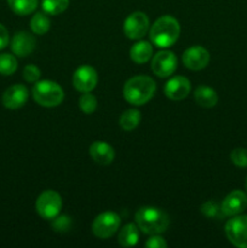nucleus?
Returning <instances> with one entry per match:
<instances>
[{
    "instance_id": "nucleus-1",
    "label": "nucleus",
    "mask_w": 247,
    "mask_h": 248,
    "mask_svg": "<svg viewBox=\"0 0 247 248\" xmlns=\"http://www.w3.org/2000/svg\"><path fill=\"white\" fill-rule=\"evenodd\" d=\"M181 26L174 17L166 15L155 21L149 31L150 40L160 48H167L173 45L179 38Z\"/></svg>"
},
{
    "instance_id": "nucleus-2",
    "label": "nucleus",
    "mask_w": 247,
    "mask_h": 248,
    "mask_svg": "<svg viewBox=\"0 0 247 248\" xmlns=\"http://www.w3.org/2000/svg\"><path fill=\"white\" fill-rule=\"evenodd\" d=\"M156 84L154 80L145 75H137L131 78L124 86V97L133 106H143L154 96Z\"/></svg>"
},
{
    "instance_id": "nucleus-3",
    "label": "nucleus",
    "mask_w": 247,
    "mask_h": 248,
    "mask_svg": "<svg viewBox=\"0 0 247 248\" xmlns=\"http://www.w3.org/2000/svg\"><path fill=\"white\" fill-rule=\"evenodd\" d=\"M136 224L144 234L157 235L166 232L170 218L165 211L156 207H142L136 212Z\"/></svg>"
},
{
    "instance_id": "nucleus-4",
    "label": "nucleus",
    "mask_w": 247,
    "mask_h": 248,
    "mask_svg": "<svg viewBox=\"0 0 247 248\" xmlns=\"http://www.w3.org/2000/svg\"><path fill=\"white\" fill-rule=\"evenodd\" d=\"M33 98L40 106L51 108V107L60 106L64 98V92L62 87L51 80L36 81L33 87Z\"/></svg>"
},
{
    "instance_id": "nucleus-5",
    "label": "nucleus",
    "mask_w": 247,
    "mask_h": 248,
    "mask_svg": "<svg viewBox=\"0 0 247 248\" xmlns=\"http://www.w3.org/2000/svg\"><path fill=\"white\" fill-rule=\"evenodd\" d=\"M36 212L44 219H55L62 210V199L53 190H46L39 195L35 202Z\"/></svg>"
},
{
    "instance_id": "nucleus-6",
    "label": "nucleus",
    "mask_w": 247,
    "mask_h": 248,
    "mask_svg": "<svg viewBox=\"0 0 247 248\" xmlns=\"http://www.w3.org/2000/svg\"><path fill=\"white\" fill-rule=\"evenodd\" d=\"M225 235L235 247L247 248V216L237 215L228 220Z\"/></svg>"
},
{
    "instance_id": "nucleus-7",
    "label": "nucleus",
    "mask_w": 247,
    "mask_h": 248,
    "mask_svg": "<svg viewBox=\"0 0 247 248\" xmlns=\"http://www.w3.org/2000/svg\"><path fill=\"white\" fill-rule=\"evenodd\" d=\"M121 219L115 212H103L92 223V232L98 239H109L120 228Z\"/></svg>"
},
{
    "instance_id": "nucleus-8",
    "label": "nucleus",
    "mask_w": 247,
    "mask_h": 248,
    "mask_svg": "<svg viewBox=\"0 0 247 248\" xmlns=\"http://www.w3.org/2000/svg\"><path fill=\"white\" fill-rule=\"evenodd\" d=\"M149 28V18L144 12L136 11L128 15L124 23L125 35L131 40H139L147 34Z\"/></svg>"
},
{
    "instance_id": "nucleus-9",
    "label": "nucleus",
    "mask_w": 247,
    "mask_h": 248,
    "mask_svg": "<svg viewBox=\"0 0 247 248\" xmlns=\"http://www.w3.org/2000/svg\"><path fill=\"white\" fill-rule=\"evenodd\" d=\"M176 55L171 51H160L153 57L152 70L159 78H167L174 73L177 69Z\"/></svg>"
},
{
    "instance_id": "nucleus-10",
    "label": "nucleus",
    "mask_w": 247,
    "mask_h": 248,
    "mask_svg": "<svg viewBox=\"0 0 247 248\" xmlns=\"http://www.w3.org/2000/svg\"><path fill=\"white\" fill-rule=\"evenodd\" d=\"M183 64L190 70H201L210 62V52L202 46H191L183 53Z\"/></svg>"
},
{
    "instance_id": "nucleus-11",
    "label": "nucleus",
    "mask_w": 247,
    "mask_h": 248,
    "mask_svg": "<svg viewBox=\"0 0 247 248\" xmlns=\"http://www.w3.org/2000/svg\"><path fill=\"white\" fill-rule=\"evenodd\" d=\"M97 72L90 65H81L73 75V85L80 92H91L97 85Z\"/></svg>"
},
{
    "instance_id": "nucleus-12",
    "label": "nucleus",
    "mask_w": 247,
    "mask_h": 248,
    "mask_svg": "<svg viewBox=\"0 0 247 248\" xmlns=\"http://www.w3.org/2000/svg\"><path fill=\"white\" fill-rule=\"evenodd\" d=\"M220 206L225 217L241 215L247 208V195L241 190H234L225 196Z\"/></svg>"
},
{
    "instance_id": "nucleus-13",
    "label": "nucleus",
    "mask_w": 247,
    "mask_h": 248,
    "mask_svg": "<svg viewBox=\"0 0 247 248\" xmlns=\"http://www.w3.org/2000/svg\"><path fill=\"white\" fill-rule=\"evenodd\" d=\"M190 81L185 77L177 75L166 82L164 92L167 98L172 99V101H182L190 93Z\"/></svg>"
},
{
    "instance_id": "nucleus-14",
    "label": "nucleus",
    "mask_w": 247,
    "mask_h": 248,
    "mask_svg": "<svg viewBox=\"0 0 247 248\" xmlns=\"http://www.w3.org/2000/svg\"><path fill=\"white\" fill-rule=\"evenodd\" d=\"M28 99V89L24 85H14L10 86L6 91L2 93L1 102L5 108L7 109H18L26 104Z\"/></svg>"
},
{
    "instance_id": "nucleus-15",
    "label": "nucleus",
    "mask_w": 247,
    "mask_h": 248,
    "mask_svg": "<svg viewBox=\"0 0 247 248\" xmlns=\"http://www.w3.org/2000/svg\"><path fill=\"white\" fill-rule=\"evenodd\" d=\"M35 48V39L27 31H18L15 34L11 43V50L18 57H26L31 55Z\"/></svg>"
},
{
    "instance_id": "nucleus-16",
    "label": "nucleus",
    "mask_w": 247,
    "mask_h": 248,
    "mask_svg": "<svg viewBox=\"0 0 247 248\" xmlns=\"http://www.w3.org/2000/svg\"><path fill=\"white\" fill-rule=\"evenodd\" d=\"M90 155H91L92 160L99 165H109L113 162L114 157H115V152H114L113 147L109 145L108 143L102 142V140H97L93 142L90 147Z\"/></svg>"
},
{
    "instance_id": "nucleus-17",
    "label": "nucleus",
    "mask_w": 247,
    "mask_h": 248,
    "mask_svg": "<svg viewBox=\"0 0 247 248\" xmlns=\"http://www.w3.org/2000/svg\"><path fill=\"white\" fill-rule=\"evenodd\" d=\"M195 102L203 108H212L218 103V94L212 87L199 86L194 92Z\"/></svg>"
},
{
    "instance_id": "nucleus-18",
    "label": "nucleus",
    "mask_w": 247,
    "mask_h": 248,
    "mask_svg": "<svg viewBox=\"0 0 247 248\" xmlns=\"http://www.w3.org/2000/svg\"><path fill=\"white\" fill-rule=\"evenodd\" d=\"M153 56V46L148 41H138L135 45L131 47L130 50V57L133 62L138 63V64H143V63L148 62Z\"/></svg>"
},
{
    "instance_id": "nucleus-19",
    "label": "nucleus",
    "mask_w": 247,
    "mask_h": 248,
    "mask_svg": "<svg viewBox=\"0 0 247 248\" xmlns=\"http://www.w3.org/2000/svg\"><path fill=\"white\" fill-rule=\"evenodd\" d=\"M119 244L123 247H132L136 246L139 240V232H138L137 225L132 224H126L123 229L119 232Z\"/></svg>"
},
{
    "instance_id": "nucleus-20",
    "label": "nucleus",
    "mask_w": 247,
    "mask_h": 248,
    "mask_svg": "<svg viewBox=\"0 0 247 248\" xmlns=\"http://www.w3.org/2000/svg\"><path fill=\"white\" fill-rule=\"evenodd\" d=\"M10 9L19 16H27L35 11L38 0H7Z\"/></svg>"
},
{
    "instance_id": "nucleus-21",
    "label": "nucleus",
    "mask_w": 247,
    "mask_h": 248,
    "mask_svg": "<svg viewBox=\"0 0 247 248\" xmlns=\"http://www.w3.org/2000/svg\"><path fill=\"white\" fill-rule=\"evenodd\" d=\"M140 113L137 110V109H128V110L124 111L120 116V120H119V124H120V127L123 128L124 131H132L139 125L140 123Z\"/></svg>"
},
{
    "instance_id": "nucleus-22",
    "label": "nucleus",
    "mask_w": 247,
    "mask_h": 248,
    "mask_svg": "<svg viewBox=\"0 0 247 248\" xmlns=\"http://www.w3.org/2000/svg\"><path fill=\"white\" fill-rule=\"evenodd\" d=\"M51 27V21L44 12H36L31 19V28L36 35H44Z\"/></svg>"
},
{
    "instance_id": "nucleus-23",
    "label": "nucleus",
    "mask_w": 247,
    "mask_h": 248,
    "mask_svg": "<svg viewBox=\"0 0 247 248\" xmlns=\"http://www.w3.org/2000/svg\"><path fill=\"white\" fill-rule=\"evenodd\" d=\"M68 6H69V0H43L41 1L44 12L52 16L62 14L68 9Z\"/></svg>"
},
{
    "instance_id": "nucleus-24",
    "label": "nucleus",
    "mask_w": 247,
    "mask_h": 248,
    "mask_svg": "<svg viewBox=\"0 0 247 248\" xmlns=\"http://www.w3.org/2000/svg\"><path fill=\"white\" fill-rule=\"evenodd\" d=\"M17 69V60L10 53H0V74L11 75Z\"/></svg>"
},
{
    "instance_id": "nucleus-25",
    "label": "nucleus",
    "mask_w": 247,
    "mask_h": 248,
    "mask_svg": "<svg viewBox=\"0 0 247 248\" xmlns=\"http://www.w3.org/2000/svg\"><path fill=\"white\" fill-rule=\"evenodd\" d=\"M201 212L207 218H213V219H219V218L225 217L222 211V206L218 205L216 201H206L200 207Z\"/></svg>"
},
{
    "instance_id": "nucleus-26",
    "label": "nucleus",
    "mask_w": 247,
    "mask_h": 248,
    "mask_svg": "<svg viewBox=\"0 0 247 248\" xmlns=\"http://www.w3.org/2000/svg\"><path fill=\"white\" fill-rule=\"evenodd\" d=\"M79 106L82 113L92 114L97 108L96 97H94L93 94L90 93V92H84V94L80 97Z\"/></svg>"
},
{
    "instance_id": "nucleus-27",
    "label": "nucleus",
    "mask_w": 247,
    "mask_h": 248,
    "mask_svg": "<svg viewBox=\"0 0 247 248\" xmlns=\"http://www.w3.org/2000/svg\"><path fill=\"white\" fill-rule=\"evenodd\" d=\"M230 160L237 167H247V149L236 148L230 154Z\"/></svg>"
},
{
    "instance_id": "nucleus-28",
    "label": "nucleus",
    "mask_w": 247,
    "mask_h": 248,
    "mask_svg": "<svg viewBox=\"0 0 247 248\" xmlns=\"http://www.w3.org/2000/svg\"><path fill=\"white\" fill-rule=\"evenodd\" d=\"M72 227V220H70V217L68 216H62V217H56L55 220L52 222V228L55 232H68Z\"/></svg>"
},
{
    "instance_id": "nucleus-29",
    "label": "nucleus",
    "mask_w": 247,
    "mask_h": 248,
    "mask_svg": "<svg viewBox=\"0 0 247 248\" xmlns=\"http://www.w3.org/2000/svg\"><path fill=\"white\" fill-rule=\"evenodd\" d=\"M40 69L36 65L29 64L23 69V79L28 82H36L40 79Z\"/></svg>"
},
{
    "instance_id": "nucleus-30",
    "label": "nucleus",
    "mask_w": 247,
    "mask_h": 248,
    "mask_svg": "<svg viewBox=\"0 0 247 248\" xmlns=\"http://www.w3.org/2000/svg\"><path fill=\"white\" fill-rule=\"evenodd\" d=\"M145 246L149 248H166L167 242L162 239L161 236H157V235H153L150 239H148V241L145 242Z\"/></svg>"
},
{
    "instance_id": "nucleus-31",
    "label": "nucleus",
    "mask_w": 247,
    "mask_h": 248,
    "mask_svg": "<svg viewBox=\"0 0 247 248\" xmlns=\"http://www.w3.org/2000/svg\"><path fill=\"white\" fill-rule=\"evenodd\" d=\"M9 31H7V29L5 28L1 23H0V50L6 47L7 44H9Z\"/></svg>"
},
{
    "instance_id": "nucleus-32",
    "label": "nucleus",
    "mask_w": 247,
    "mask_h": 248,
    "mask_svg": "<svg viewBox=\"0 0 247 248\" xmlns=\"http://www.w3.org/2000/svg\"><path fill=\"white\" fill-rule=\"evenodd\" d=\"M245 188H246V191H247V178H246V183H245Z\"/></svg>"
}]
</instances>
